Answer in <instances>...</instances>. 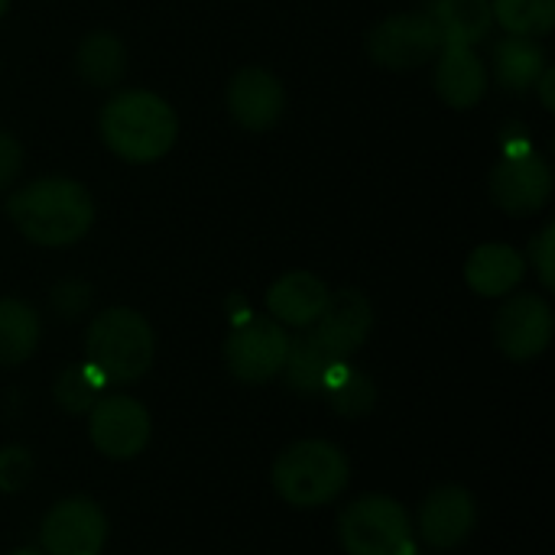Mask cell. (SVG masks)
Listing matches in <instances>:
<instances>
[{
	"label": "cell",
	"mask_w": 555,
	"mask_h": 555,
	"mask_svg": "<svg viewBox=\"0 0 555 555\" xmlns=\"http://www.w3.org/2000/svg\"><path fill=\"white\" fill-rule=\"evenodd\" d=\"M7 215L26 241L39 247H68L91 231L94 202L81 182L68 176H42L10 195Z\"/></svg>",
	"instance_id": "obj_1"
},
{
	"label": "cell",
	"mask_w": 555,
	"mask_h": 555,
	"mask_svg": "<svg viewBox=\"0 0 555 555\" xmlns=\"http://www.w3.org/2000/svg\"><path fill=\"white\" fill-rule=\"evenodd\" d=\"M104 146L124 163H156L166 156L179 137L176 111L153 91H120L114 94L98 117Z\"/></svg>",
	"instance_id": "obj_2"
},
{
	"label": "cell",
	"mask_w": 555,
	"mask_h": 555,
	"mask_svg": "<svg viewBox=\"0 0 555 555\" xmlns=\"http://www.w3.org/2000/svg\"><path fill=\"white\" fill-rule=\"evenodd\" d=\"M270 481L289 507L312 511L345 494L351 481V462L328 439H299L276 455Z\"/></svg>",
	"instance_id": "obj_3"
},
{
	"label": "cell",
	"mask_w": 555,
	"mask_h": 555,
	"mask_svg": "<svg viewBox=\"0 0 555 555\" xmlns=\"http://www.w3.org/2000/svg\"><path fill=\"white\" fill-rule=\"evenodd\" d=\"M153 351L156 341L150 322L127 306L98 312L85 332V358L104 384L140 380L153 364Z\"/></svg>",
	"instance_id": "obj_4"
},
{
	"label": "cell",
	"mask_w": 555,
	"mask_h": 555,
	"mask_svg": "<svg viewBox=\"0 0 555 555\" xmlns=\"http://www.w3.org/2000/svg\"><path fill=\"white\" fill-rule=\"evenodd\" d=\"M338 543L348 555H416V530L400 501L367 494L341 511Z\"/></svg>",
	"instance_id": "obj_5"
},
{
	"label": "cell",
	"mask_w": 555,
	"mask_h": 555,
	"mask_svg": "<svg viewBox=\"0 0 555 555\" xmlns=\"http://www.w3.org/2000/svg\"><path fill=\"white\" fill-rule=\"evenodd\" d=\"M153 423L140 400L127 393H101L88 410V439L111 462L137 459L150 442Z\"/></svg>",
	"instance_id": "obj_6"
},
{
	"label": "cell",
	"mask_w": 555,
	"mask_h": 555,
	"mask_svg": "<svg viewBox=\"0 0 555 555\" xmlns=\"http://www.w3.org/2000/svg\"><path fill=\"white\" fill-rule=\"evenodd\" d=\"M289 354V335L273 319H247L237 322L224 341L228 371L241 384H270L283 374Z\"/></svg>",
	"instance_id": "obj_7"
},
{
	"label": "cell",
	"mask_w": 555,
	"mask_h": 555,
	"mask_svg": "<svg viewBox=\"0 0 555 555\" xmlns=\"http://www.w3.org/2000/svg\"><path fill=\"white\" fill-rule=\"evenodd\" d=\"M367 52L390 72H413L442 52V36L426 13H397L374 26Z\"/></svg>",
	"instance_id": "obj_8"
},
{
	"label": "cell",
	"mask_w": 555,
	"mask_h": 555,
	"mask_svg": "<svg viewBox=\"0 0 555 555\" xmlns=\"http://www.w3.org/2000/svg\"><path fill=\"white\" fill-rule=\"evenodd\" d=\"M104 543L107 517L91 498H65L39 524V553L46 555H101Z\"/></svg>",
	"instance_id": "obj_9"
},
{
	"label": "cell",
	"mask_w": 555,
	"mask_h": 555,
	"mask_svg": "<svg viewBox=\"0 0 555 555\" xmlns=\"http://www.w3.org/2000/svg\"><path fill=\"white\" fill-rule=\"evenodd\" d=\"M494 205L511 215V218H530L540 215L553 195V169L543 156L530 153H514L504 156L488 179Z\"/></svg>",
	"instance_id": "obj_10"
},
{
	"label": "cell",
	"mask_w": 555,
	"mask_h": 555,
	"mask_svg": "<svg viewBox=\"0 0 555 555\" xmlns=\"http://www.w3.org/2000/svg\"><path fill=\"white\" fill-rule=\"evenodd\" d=\"M553 306L540 293H517L494 319V341L511 361H533L553 341Z\"/></svg>",
	"instance_id": "obj_11"
},
{
	"label": "cell",
	"mask_w": 555,
	"mask_h": 555,
	"mask_svg": "<svg viewBox=\"0 0 555 555\" xmlns=\"http://www.w3.org/2000/svg\"><path fill=\"white\" fill-rule=\"evenodd\" d=\"M478 527V504L468 488L462 485H442L429 491L416 514V540H423L429 550H455L462 546Z\"/></svg>",
	"instance_id": "obj_12"
},
{
	"label": "cell",
	"mask_w": 555,
	"mask_h": 555,
	"mask_svg": "<svg viewBox=\"0 0 555 555\" xmlns=\"http://www.w3.org/2000/svg\"><path fill=\"white\" fill-rule=\"evenodd\" d=\"M309 328H312L309 335L335 361H348L354 351L364 348V341L374 328V309L361 289H338V293H328L325 309L319 312V319Z\"/></svg>",
	"instance_id": "obj_13"
},
{
	"label": "cell",
	"mask_w": 555,
	"mask_h": 555,
	"mask_svg": "<svg viewBox=\"0 0 555 555\" xmlns=\"http://www.w3.org/2000/svg\"><path fill=\"white\" fill-rule=\"evenodd\" d=\"M283 107L286 91L280 78L267 68H241L228 85V111L244 130H270L283 117Z\"/></svg>",
	"instance_id": "obj_14"
},
{
	"label": "cell",
	"mask_w": 555,
	"mask_h": 555,
	"mask_svg": "<svg viewBox=\"0 0 555 555\" xmlns=\"http://www.w3.org/2000/svg\"><path fill=\"white\" fill-rule=\"evenodd\" d=\"M433 81L439 98L455 111H468L488 94V68L475 46H442Z\"/></svg>",
	"instance_id": "obj_15"
},
{
	"label": "cell",
	"mask_w": 555,
	"mask_h": 555,
	"mask_svg": "<svg viewBox=\"0 0 555 555\" xmlns=\"http://www.w3.org/2000/svg\"><path fill=\"white\" fill-rule=\"evenodd\" d=\"M328 302V286L309 273V270H293V273H283L270 289H267V309H270V319L280 322L283 328H309L319 312L325 309Z\"/></svg>",
	"instance_id": "obj_16"
},
{
	"label": "cell",
	"mask_w": 555,
	"mask_h": 555,
	"mask_svg": "<svg viewBox=\"0 0 555 555\" xmlns=\"http://www.w3.org/2000/svg\"><path fill=\"white\" fill-rule=\"evenodd\" d=\"M527 276V260L511 244H481L465 263V280L478 296L501 299L514 293Z\"/></svg>",
	"instance_id": "obj_17"
},
{
	"label": "cell",
	"mask_w": 555,
	"mask_h": 555,
	"mask_svg": "<svg viewBox=\"0 0 555 555\" xmlns=\"http://www.w3.org/2000/svg\"><path fill=\"white\" fill-rule=\"evenodd\" d=\"M426 16L436 23L442 46H478L494 26L491 0H429Z\"/></svg>",
	"instance_id": "obj_18"
},
{
	"label": "cell",
	"mask_w": 555,
	"mask_h": 555,
	"mask_svg": "<svg viewBox=\"0 0 555 555\" xmlns=\"http://www.w3.org/2000/svg\"><path fill=\"white\" fill-rule=\"evenodd\" d=\"M546 68V49L540 46V39L507 36L504 42L494 46V78L501 88L514 94L530 91Z\"/></svg>",
	"instance_id": "obj_19"
},
{
	"label": "cell",
	"mask_w": 555,
	"mask_h": 555,
	"mask_svg": "<svg viewBox=\"0 0 555 555\" xmlns=\"http://www.w3.org/2000/svg\"><path fill=\"white\" fill-rule=\"evenodd\" d=\"M42 325L29 302L0 299V367H16L33 358Z\"/></svg>",
	"instance_id": "obj_20"
},
{
	"label": "cell",
	"mask_w": 555,
	"mask_h": 555,
	"mask_svg": "<svg viewBox=\"0 0 555 555\" xmlns=\"http://www.w3.org/2000/svg\"><path fill=\"white\" fill-rule=\"evenodd\" d=\"M75 62H78V75L91 88H114L127 72V49L114 33L94 29L81 39Z\"/></svg>",
	"instance_id": "obj_21"
},
{
	"label": "cell",
	"mask_w": 555,
	"mask_h": 555,
	"mask_svg": "<svg viewBox=\"0 0 555 555\" xmlns=\"http://www.w3.org/2000/svg\"><path fill=\"white\" fill-rule=\"evenodd\" d=\"M338 361L306 332L299 338H289V354H286V364H283V374H286V384L302 393V397H319L325 390V380L332 374Z\"/></svg>",
	"instance_id": "obj_22"
},
{
	"label": "cell",
	"mask_w": 555,
	"mask_h": 555,
	"mask_svg": "<svg viewBox=\"0 0 555 555\" xmlns=\"http://www.w3.org/2000/svg\"><path fill=\"white\" fill-rule=\"evenodd\" d=\"M322 397L328 400V406H332L338 416H345V420H361V416H367V413L374 410V403H377V387H374V380H371L364 371L351 367L348 361H338V364L332 367L328 380H325Z\"/></svg>",
	"instance_id": "obj_23"
},
{
	"label": "cell",
	"mask_w": 555,
	"mask_h": 555,
	"mask_svg": "<svg viewBox=\"0 0 555 555\" xmlns=\"http://www.w3.org/2000/svg\"><path fill=\"white\" fill-rule=\"evenodd\" d=\"M491 13L511 36L543 39L555 26V0H491Z\"/></svg>",
	"instance_id": "obj_24"
},
{
	"label": "cell",
	"mask_w": 555,
	"mask_h": 555,
	"mask_svg": "<svg viewBox=\"0 0 555 555\" xmlns=\"http://www.w3.org/2000/svg\"><path fill=\"white\" fill-rule=\"evenodd\" d=\"M101 390H104V377H101L88 361H85V364H75V367H65V371L59 374L55 387H52L55 403H59L65 413H72V416L88 413V410L98 403Z\"/></svg>",
	"instance_id": "obj_25"
},
{
	"label": "cell",
	"mask_w": 555,
	"mask_h": 555,
	"mask_svg": "<svg viewBox=\"0 0 555 555\" xmlns=\"http://www.w3.org/2000/svg\"><path fill=\"white\" fill-rule=\"evenodd\" d=\"M33 452L26 446H3L0 449V491L3 494H16L26 488V481L33 478Z\"/></svg>",
	"instance_id": "obj_26"
},
{
	"label": "cell",
	"mask_w": 555,
	"mask_h": 555,
	"mask_svg": "<svg viewBox=\"0 0 555 555\" xmlns=\"http://www.w3.org/2000/svg\"><path fill=\"white\" fill-rule=\"evenodd\" d=\"M91 296H94V293H91V283L78 280V276H68V280H59V283L52 286L49 302H52L55 315H62V319H78L81 312H88Z\"/></svg>",
	"instance_id": "obj_27"
},
{
	"label": "cell",
	"mask_w": 555,
	"mask_h": 555,
	"mask_svg": "<svg viewBox=\"0 0 555 555\" xmlns=\"http://www.w3.org/2000/svg\"><path fill=\"white\" fill-rule=\"evenodd\" d=\"M530 260L537 267V276L543 283V289H555V224H546L537 241L530 244Z\"/></svg>",
	"instance_id": "obj_28"
},
{
	"label": "cell",
	"mask_w": 555,
	"mask_h": 555,
	"mask_svg": "<svg viewBox=\"0 0 555 555\" xmlns=\"http://www.w3.org/2000/svg\"><path fill=\"white\" fill-rule=\"evenodd\" d=\"M20 169H23V146L13 133L0 130V192L16 182Z\"/></svg>",
	"instance_id": "obj_29"
},
{
	"label": "cell",
	"mask_w": 555,
	"mask_h": 555,
	"mask_svg": "<svg viewBox=\"0 0 555 555\" xmlns=\"http://www.w3.org/2000/svg\"><path fill=\"white\" fill-rule=\"evenodd\" d=\"M533 88H537V91H540V104H543V107H546V111H553L555 107V72L553 68H546V72H543V75H540V78H537V85H533Z\"/></svg>",
	"instance_id": "obj_30"
},
{
	"label": "cell",
	"mask_w": 555,
	"mask_h": 555,
	"mask_svg": "<svg viewBox=\"0 0 555 555\" xmlns=\"http://www.w3.org/2000/svg\"><path fill=\"white\" fill-rule=\"evenodd\" d=\"M10 555H46V553H39V550H16V553H10Z\"/></svg>",
	"instance_id": "obj_31"
},
{
	"label": "cell",
	"mask_w": 555,
	"mask_h": 555,
	"mask_svg": "<svg viewBox=\"0 0 555 555\" xmlns=\"http://www.w3.org/2000/svg\"><path fill=\"white\" fill-rule=\"evenodd\" d=\"M7 10H10V0H0V20L7 16Z\"/></svg>",
	"instance_id": "obj_32"
}]
</instances>
